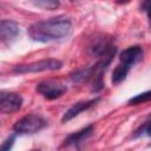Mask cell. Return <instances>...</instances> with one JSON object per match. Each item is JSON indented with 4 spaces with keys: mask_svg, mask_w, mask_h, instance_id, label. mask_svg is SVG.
I'll return each mask as SVG.
<instances>
[{
    "mask_svg": "<svg viewBox=\"0 0 151 151\" xmlns=\"http://www.w3.org/2000/svg\"><path fill=\"white\" fill-rule=\"evenodd\" d=\"M72 32V21L67 17H55L44 21L32 24L28 29V37L39 42L59 41L67 38Z\"/></svg>",
    "mask_w": 151,
    "mask_h": 151,
    "instance_id": "obj_1",
    "label": "cell"
},
{
    "mask_svg": "<svg viewBox=\"0 0 151 151\" xmlns=\"http://www.w3.org/2000/svg\"><path fill=\"white\" fill-rule=\"evenodd\" d=\"M87 51L90 55L98 58V60L112 61L117 52V47L113 44L112 37H109L106 34H100V35H96L90 41L87 46Z\"/></svg>",
    "mask_w": 151,
    "mask_h": 151,
    "instance_id": "obj_2",
    "label": "cell"
},
{
    "mask_svg": "<svg viewBox=\"0 0 151 151\" xmlns=\"http://www.w3.org/2000/svg\"><path fill=\"white\" fill-rule=\"evenodd\" d=\"M47 126V120L42 118L40 114L29 113L19 120L15 122L13 125V131L17 134H29L35 133Z\"/></svg>",
    "mask_w": 151,
    "mask_h": 151,
    "instance_id": "obj_3",
    "label": "cell"
},
{
    "mask_svg": "<svg viewBox=\"0 0 151 151\" xmlns=\"http://www.w3.org/2000/svg\"><path fill=\"white\" fill-rule=\"evenodd\" d=\"M63 67V61L58 59H42L39 61L25 64V65H17L13 68V73L17 74H26V73H38L44 71H57Z\"/></svg>",
    "mask_w": 151,
    "mask_h": 151,
    "instance_id": "obj_4",
    "label": "cell"
},
{
    "mask_svg": "<svg viewBox=\"0 0 151 151\" xmlns=\"http://www.w3.org/2000/svg\"><path fill=\"white\" fill-rule=\"evenodd\" d=\"M35 90L44 98H46L48 100H53V99L60 98L67 91V87H66V85H64L60 81H55V80H42V81H40V83L37 84Z\"/></svg>",
    "mask_w": 151,
    "mask_h": 151,
    "instance_id": "obj_5",
    "label": "cell"
},
{
    "mask_svg": "<svg viewBox=\"0 0 151 151\" xmlns=\"http://www.w3.org/2000/svg\"><path fill=\"white\" fill-rule=\"evenodd\" d=\"M22 97L17 92L1 91L0 92V111L2 113H13L21 109Z\"/></svg>",
    "mask_w": 151,
    "mask_h": 151,
    "instance_id": "obj_6",
    "label": "cell"
},
{
    "mask_svg": "<svg viewBox=\"0 0 151 151\" xmlns=\"http://www.w3.org/2000/svg\"><path fill=\"white\" fill-rule=\"evenodd\" d=\"M93 132H94V126H93V124H90V125L83 127L81 130L68 134V136L64 139L63 146H64V147L73 146V147L79 149V146H80L85 140H87V139L93 134Z\"/></svg>",
    "mask_w": 151,
    "mask_h": 151,
    "instance_id": "obj_7",
    "label": "cell"
},
{
    "mask_svg": "<svg viewBox=\"0 0 151 151\" xmlns=\"http://www.w3.org/2000/svg\"><path fill=\"white\" fill-rule=\"evenodd\" d=\"M19 32L18 22L9 19H2L0 21V39L2 44L11 45L19 35Z\"/></svg>",
    "mask_w": 151,
    "mask_h": 151,
    "instance_id": "obj_8",
    "label": "cell"
},
{
    "mask_svg": "<svg viewBox=\"0 0 151 151\" xmlns=\"http://www.w3.org/2000/svg\"><path fill=\"white\" fill-rule=\"evenodd\" d=\"M143 54H144L143 48L138 45H134V46H130L123 50L119 53V60L122 64L132 67L134 64L139 63L143 59Z\"/></svg>",
    "mask_w": 151,
    "mask_h": 151,
    "instance_id": "obj_9",
    "label": "cell"
},
{
    "mask_svg": "<svg viewBox=\"0 0 151 151\" xmlns=\"http://www.w3.org/2000/svg\"><path fill=\"white\" fill-rule=\"evenodd\" d=\"M99 101V98H94V99H90V100H84V101H78L76 104H73L63 116L61 122L66 123L70 122L71 119H73L74 117H77L79 113H81L83 111H86L88 109H91L92 106H94Z\"/></svg>",
    "mask_w": 151,
    "mask_h": 151,
    "instance_id": "obj_10",
    "label": "cell"
},
{
    "mask_svg": "<svg viewBox=\"0 0 151 151\" xmlns=\"http://www.w3.org/2000/svg\"><path fill=\"white\" fill-rule=\"evenodd\" d=\"M130 70H131L130 66L119 63V64L116 66V68L113 70V72H112V77H111L112 84H113V85H119L122 81H124V80L126 79V77H127Z\"/></svg>",
    "mask_w": 151,
    "mask_h": 151,
    "instance_id": "obj_11",
    "label": "cell"
},
{
    "mask_svg": "<svg viewBox=\"0 0 151 151\" xmlns=\"http://www.w3.org/2000/svg\"><path fill=\"white\" fill-rule=\"evenodd\" d=\"M151 100V90L150 91H145L143 93H139L132 98H130L127 100V104L130 105H138V104H143L145 101H150Z\"/></svg>",
    "mask_w": 151,
    "mask_h": 151,
    "instance_id": "obj_12",
    "label": "cell"
},
{
    "mask_svg": "<svg viewBox=\"0 0 151 151\" xmlns=\"http://www.w3.org/2000/svg\"><path fill=\"white\" fill-rule=\"evenodd\" d=\"M144 133L151 136V114H150V116L147 117V119L134 131L133 137L136 138V137H139V136H142V134H144Z\"/></svg>",
    "mask_w": 151,
    "mask_h": 151,
    "instance_id": "obj_13",
    "label": "cell"
},
{
    "mask_svg": "<svg viewBox=\"0 0 151 151\" xmlns=\"http://www.w3.org/2000/svg\"><path fill=\"white\" fill-rule=\"evenodd\" d=\"M35 6L38 7H42L45 9H55L59 6V1H54V0H42V1H34L33 2Z\"/></svg>",
    "mask_w": 151,
    "mask_h": 151,
    "instance_id": "obj_14",
    "label": "cell"
},
{
    "mask_svg": "<svg viewBox=\"0 0 151 151\" xmlns=\"http://www.w3.org/2000/svg\"><path fill=\"white\" fill-rule=\"evenodd\" d=\"M14 142H15V134H12V136L7 137L0 146V151H11L13 145H14Z\"/></svg>",
    "mask_w": 151,
    "mask_h": 151,
    "instance_id": "obj_15",
    "label": "cell"
},
{
    "mask_svg": "<svg viewBox=\"0 0 151 151\" xmlns=\"http://www.w3.org/2000/svg\"><path fill=\"white\" fill-rule=\"evenodd\" d=\"M146 13H147V19H149V24H150V27H151V8H150V9H147V11H146Z\"/></svg>",
    "mask_w": 151,
    "mask_h": 151,
    "instance_id": "obj_16",
    "label": "cell"
},
{
    "mask_svg": "<svg viewBox=\"0 0 151 151\" xmlns=\"http://www.w3.org/2000/svg\"><path fill=\"white\" fill-rule=\"evenodd\" d=\"M33 151H39V150H33Z\"/></svg>",
    "mask_w": 151,
    "mask_h": 151,
    "instance_id": "obj_17",
    "label": "cell"
}]
</instances>
